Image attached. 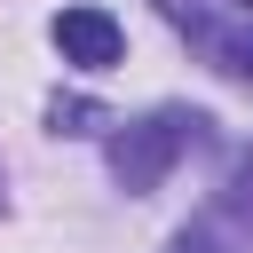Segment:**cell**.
Returning <instances> with one entry per match:
<instances>
[{"instance_id": "obj_1", "label": "cell", "mask_w": 253, "mask_h": 253, "mask_svg": "<svg viewBox=\"0 0 253 253\" xmlns=\"http://www.w3.org/2000/svg\"><path fill=\"white\" fill-rule=\"evenodd\" d=\"M198 134H206V119H198V111H150V119L119 126V134H111V174H119V190L150 198V190L166 182V166H174Z\"/></svg>"}, {"instance_id": "obj_5", "label": "cell", "mask_w": 253, "mask_h": 253, "mask_svg": "<svg viewBox=\"0 0 253 253\" xmlns=\"http://www.w3.org/2000/svg\"><path fill=\"white\" fill-rule=\"evenodd\" d=\"M221 245H229V237H221V221H198V229H182L166 253H221Z\"/></svg>"}, {"instance_id": "obj_3", "label": "cell", "mask_w": 253, "mask_h": 253, "mask_svg": "<svg viewBox=\"0 0 253 253\" xmlns=\"http://www.w3.org/2000/svg\"><path fill=\"white\" fill-rule=\"evenodd\" d=\"M206 47H213V63L221 71H237V79H253V8L229 24V32H206Z\"/></svg>"}, {"instance_id": "obj_6", "label": "cell", "mask_w": 253, "mask_h": 253, "mask_svg": "<svg viewBox=\"0 0 253 253\" xmlns=\"http://www.w3.org/2000/svg\"><path fill=\"white\" fill-rule=\"evenodd\" d=\"M237 8H253V0H237Z\"/></svg>"}, {"instance_id": "obj_2", "label": "cell", "mask_w": 253, "mask_h": 253, "mask_svg": "<svg viewBox=\"0 0 253 253\" xmlns=\"http://www.w3.org/2000/svg\"><path fill=\"white\" fill-rule=\"evenodd\" d=\"M47 32H55L63 63H79V71H111V63L126 55V32H119V16H111V8H63Z\"/></svg>"}, {"instance_id": "obj_4", "label": "cell", "mask_w": 253, "mask_h": 253, "mask_svg": "<svg viewBox=\"0 0 253 253\" xmlns=\"http://www.w3.org/2000/svg\"><path fill=\"white\" fill-rule=\"evenodd\" d=\"M47 119H55V134H103V126H111V111H103V103H87V95H55V103H47Z\"/></svg>"}]
</instances>
